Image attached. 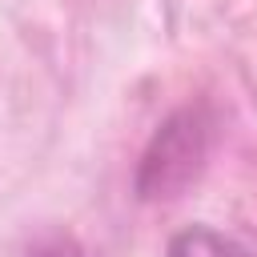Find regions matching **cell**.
I'll use <instances>...</instances> for the list:
<instances>
[{"label":"cell","mask_w":257,"mask_h":257,"mask_svg":"<svg viewBox=\"0 0 257 257\" xmlns=\"http://www.w3.org/2000/svg\"><path fill=\"white\" fill-rule=\"evenodd\" d=\"M36 257H88V253L76 241H48V245L36 249Z\"/></svg>","instance_id":"3957f363"},{"label":"cell","mask_w":257,"mask_h":257,"mask_svg":"<svg viewBox=\"0 0 257 257\" xmlns=\"http://www.w3.org/2000/svg\"><path fill=\"white\" fill-rule=\"evenodd\" d=\"M169 257H253V253H249L245 245H237L233 237L217 233V229L193 225V229H185V233L173 237Z\"/></svg>","instance_id":"7a4b0ae2"},{"label":"cell","mask_w":257,"mask_h":257,"mask_svg":"<svg viewBox=\"0 0 257 257\" xmlns=\"http://www.w3.org/2000/svg\"><path fill=\"white\" fill-rule=\"evenodd\" d=\"M201 128L193 124V116H177L161 137H157V145H153V153L145 157V173H153V169H161V177L145 189L149 197H169L177 185H173V169H181V181H189L193 177V169H197V161H201Z\"/></svg>","instance_id":"6da1fadb"}]
</instances>
